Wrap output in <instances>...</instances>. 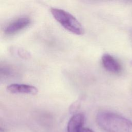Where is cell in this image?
<instances>
[{
	"instance_id": "277c9868",
	"label": "cell",
	"mask_w": 132,
	"mask_h": 132,
	"mask_svg": "<svg viewBox=\"0 0 132 132\" xmlns=\"http://www.w3.org/2000/svg\"><path fill=\"white\" fill-rule=\"evenodd\" d=\"M104 68L108 72L113 74H119L122 71V67L119 61L109 54H104L101 58Z\"/></svg>"
},
{
	"instance_id": "6da1fadb",
	"label": "cell",
	"mask_w": 132,
	"mask_h": 132,
	"mask_svg": "<svg viewBox=\"0 0 132 132\" xmlns=\"http://www.w3.org/2000/svg\"><path fill=\"white\" fill-rule=\"evenodd\" d=\"M96 120L105 132H132V122L114 112L101 111L97 113Z\"/></svg>"
},
{
	"instance_id": "8992f818",
	"label": "cell",
	"mask_w": 132,
	"mask_h": 132,
	"mask_svg": "<svg viewBox=\"0 0 132 132\" xmlns=\"http://www.w3.org/2000/svg\"><path fill=\"white\" fill-rule=\"evenodd\" d=\"M84 121L85 117L82 113H77L74 114L68 122L67 132H80L83 128Z\"/></svg>"
},
{
	"instance_id": "5b68a950",
	"label": "cell",
	"mask_w": 132,
	"mask_h": 132,
	"mask_svg": "<svg viewBox=\"0 0 132 132\" xmlns=\"http://www.w3.org/2000/svg\"><path fill=\"white\" fill-rule=\"evenodd\" d=\"M7 90L12 93H21L35 95L38 93V89L35 86L23 84H12L8 85Z\"/></svg>"
},
{
	"instance_id": "7a4b0ae2",
	"label": "cell",
	"mask_w": 132,
	"mask_h": 132,
	"mask_svg": "<svg viewBox=\"0 0 132 132\" xmlns=\"http://www.w3.org/2000/svg\"><path fill=\"white\" fill-rule=\"evenodd\" d=\"M50 11L55 20L69 31L77 35L84 33V29L81 24L69 12L58 8H51Z\"/></svg>"
},
{
	"instance_id": "3957f363",
	"label": "cell",
	"mask_w": 132,
	"mask_h": 132,
	"mask_svg": "<svg viewBox=\"0 0 132 132\" xmlns=\"http://www.w3.org/2000/svg\"><path fill=\"white\" fill-rule=\"evenodd\" d=\"M31 19L27 16L19 17L10 22L5 27L4 32L7 35H13L25 28L31 23Z\"/></svg>"
},
{
	"instance_id": "52a82bcc",
	"label": "cell",
	"mask_w": 132,
	"mask_h": 132,
	"mask_svg": "<svg viewBox=\"0 0 132 132\" xmlns=\"http://www.w3.org/2000/svg\"><path fill=\"white\" fill-rule=\"evenodd\" d=\"M80 132H94L92 129L87 128V127H83Z\"/></svg>"
}]
</instances>
